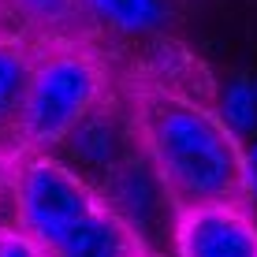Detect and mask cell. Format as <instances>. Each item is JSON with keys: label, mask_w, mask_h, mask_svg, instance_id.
I'll return each mask as SVG.
<instances>
[{"label": "cell", "mask_w": 257, "mask_h": 257, "mask_svg": "<svg viewBox=\"0 0 257 257\" xmlns=\"http://www.w3.org/2000/svg\"><path fill=\"white\" fill-rule=\"evenodd\" d=\"M135 116L138 146L157 168L179 209L242 201V142L216 119L205 101L168 93L161 86H123Z\"/></svg>", "instance_id": "obj_1"}, {"label": "cell", "mask_w": 257, "mask_h": 257, "mask_svg": "<svg viewBox=\"0 0 257 257\" xmlns=\"http://www.w3.org/2000/svg\"><path fill=\"white\" fill-rule=\"evenodd\" d=\"M112 90L108 60L90 41H38L19 116V153H52Z\"/></svg>", "instance_id": "obj_2"}, {"label": "cell", "mask_w": 257, "mask_h": 257, "mask_svg": "<svg viewBox=\"0 0 257 257\" xmlns=\"http://www.w3.org/2000/svg\"><path fill=\"white\" fill-rule=\"evenodd\" d=\"M8 201L15 227L30 235L49 257L104 209L93 183H86L52 153H19Z\"/></svg>", "instance_id": "obj_3"}, {"label": "cell", "mask_w": 257, "mask_h": 257, "mask_svg": "<svg viewBox=\"0 0 257 257\" xmlns=\"http://www.w3.org/2000/svg\"><path fill=\"white\" fill-rule=\"evenodd\" d=\"M97 194H101L104 205L138 235V242L146 246L149 257H168L179 205L172 201V194H168V187L161 183L157 168L146 161L142 146L119 168H112V172L97 183Z\"/></svg>", "instance_id": "obj_4"}, {"label": "cell", "mask_w": 257, "mask_h": 257, "mask_svg": "<svg viewBox=\"0 0 257 257\" xmlns=\"http://www.w3.org/2000/svg\"><path fill=\"white\" fill-rule=\"evenodd\" d=\"M135 149H138V131H135V116H131V101L123 90H112L90 116L52 149V157H60L71 172H78L86 183L97 187Z\"/></svg>", "instance_id": "obj_5"}, {"label": "cell", "mask_w": 257, "mask_h": 257, "mask_svg": "<svg viewBox=\"0 0 257 257\" xmlns=\"http://www.w3.org/2000/svg\"><path fill=\"white\" fill-rule=\"evenodd\" d=\"M168 257H257V212L246 201L179 209Z\"/></svg>", "instance_id": "obj_6"}, {"label": "cell", "mask_w": 257, "mask_h": 257, "mask_svg": "<svg viewBox=\"0 0 257 257\" xmlns=\"http://www.w3.org/2000/svg\"><path fill=\"white\" fill-rule=\"evenodd\" d=\"M90 30L123 41H153L179 19V0H82Z\"/></svg>", "instance_id": "obj_7"}, {"label": "cell", "mask_w": 257, "mask_h": 257, "mask_svg": "<svg viewBox=\"0 0 257 257\" xmlns=\"http://www.w3.org/2000/svg\"><path fill=\"white\" fill-rule=\"evenodd\" d=\"M34 67V45L0 34V149L19 153V116Z\"/></svg>", "instance_id": "obj_8"}, {"label": "cell", "mask_w": 257, "mask_h": 257, "mask_svg": "<svg viewBox=\"0 0 257 257\" xmlns=\"http://www.w3.org/2000/svg\"><path fill=\"white\" fill-rule=\"evenodd\" d=\"M15 23L38 34V41H90V19L82 0H0Z\"/></svg>", "instance_id": "obj_9"}, {"label": "cell", "mask_w": 257, "mask_h": 257, "mask_svg": "<svg viewBox=\"0 0 257 257\" xmlns=\"http://www.w3.org/2000/svg\"><path fill=\"white\" fill-rule=\"evenodd\" d=\"M209 108L231 131V138L250 142L257 135V86H253V78H246V75L220 78V82L212 86Z\"/></svg>", "instance_id": "obj_10"}, {"label": "cell", "mask_w": 257, "mask_h": 257, "mask_svg": "<svg viewBox=\"0 0 257 257\" xmlns=\"http://www.w3.org/2000/svg\"><path fill=\"white\" fill-rule=\"evenodd\" d=\"M0 257H49V253L15 224H4L0 227Z\"/></svg>", "instance_id": "obj_11"}, {"label": "cell", "mask_w": 257, "mask_h": 257, "mask_svg": "<svg viewBox=\"0 0 257 257\" xmlns=\"http://www.w3.org/2000/svg\"><path fill=\"white\" fill-rule=\"evenodd\" d=\"M242 201L257 212V135L242 142Z\"/></svg>", "instance_id": "obj_12"}, {"label": "cell", "mask_w": 257, "mask_h": 257, "mask_svg": "<svg viewBox=\"0 0 257 257\" xmlns=\"http://www.w3.org/2000/svg\"><path fill=\"white\" fill-rule=\"evenodd\" d=\"M15 161H19V153H12V149H0V198H8V194H12V172H15Z\"/></svg>", "instance_id": "obj_13"}, {"label": "cell", "mask_w": 257, "mask_h": 257, "mask_svg": "<svg viewBox=\"0 0 257 257\" xmlns=\"http://www.w3.org/2000/svg\"><path fill=\"white\" fill-rule=\"evenodd\" d=\"M253 86H257V78H253Z\"/></svg>", "instance_id": "obj_14"}, {"label": "cell", "mask_w": 257, "mask_h": 257, "mask_svg": "<svg viewBox=\"0 0 257 257\" xmlns=\"http://www.w3.org/2000/svg\"><path fill=\"white\" fill-rule=\"evenodd\" d=\"M0 227H4V224H0Z\"/></svg>", "instance_id": "obj_15"}]
</instances>
